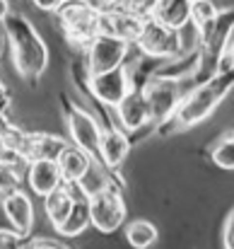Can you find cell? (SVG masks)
Segmentation results:
<instances>
[{"instance_id": "cell-1", "label": "cell", "mask_w": 234, "mask_h": 249, "mask_svg": "<svg viewBox=\"0 0 234 249\" xmlns=\"http://www.w3.org/2000/svg\"><path fill=\"white\" fill-rule=\"evenodd\" d=\"M234 89V66L215 71L208 80H203L201 85H196L193 89H188L179 107L174 109V114L157 126L159 133H181L188 131L193 126H198L201 121H205L222 102L225 97Z\"/></svg>"}, {"instance_id": "cell-30", "label": "cell", "mask_w": 234, "mask_h": 249, "mask_svg": "<svg viewBox=\"0 0 234 249\" xmlns=\"http://www.w3.org/2000/svg\"><path fill=\"white\" fill-rule=\"evenodd\" d=\"M99 2H101V7H104V5H114V2H118V0H99Z\"/></svg>"}, {"instance_id": "cell-26", "label": "cell", "mask_w": 234, "mask_h": 249, "mask_svg": "<svg viewBox=\"0 0 234 249\" xmlns=\"http://www.w3.org/2000/svg\"><path fill=\"white\" fill-rule=\"evenodd\" d=\"M230 66H234V32H232V36H230L227 49H225V56H222V61H220V71H222V68H230Z\"/></svg>"}, {"instance_id": "cell-3", "label": "cell", "mask_w": 234, "mask_h": 249, "mask_svg": "<svg viewBox=\"0 0 234 249\" xmlns=\"http://www.w3.org/2000/svg\"><path fill=\"white\" fill-rule=\"evenodd\" d=\"M53 15L73 46L84 49L99 34V7L92 0H63Z\"/></svg>"}, {"instance_id": "cell-7", "label": "cell", "mask_w": 234, "mask_h": 249, "mask_svg": "<svg viewBox=\"0 0 234 249\" xmlns=\"http://www.w3.org/2000/svg\"><path fill=\"white\" fill-rule=\"evenodd\" d=\"M143 92H145V99L150 104V114H152V124L155 126L164 124L174 114V109L179 107V102L184 97L181 80L164 78V75H150L143 83Z\"/></svg>"}, {"instance_id": "cell-27", "label": "cell", "mask_w": 234, "mask_h": 249, "mask_svg": "<svg viewBox=\"0 0 234 249\" xmlns=\"http://www.w3.org/2000/svg\"><path fill=\"white\" fill-rule=\"evenodd\" d=\"M29 247H32V249H39V247L66 249V245H63V242H58V240H32V242H29Z\"/></svg>"}, {"instance_id": "cell-12", "label": "cell", "mask_w": 234, "mask_h": 249, "mask_svg": "<svg viewBox=\"0 0 234 249\" xmlns=\"http://www.w3.org/2000/svg\"><path fill=\"white\" fill-rule=\"evenodd\" d=\"M131 153V138L128 131L118 128V126H106L101 128V138H99V160L109 167L111 172H116L123 165V160Z\"/></svg>"}, {"instance_id": "cell-14", "label": "cell", "mask_w": 234, "mask_h": 249, "mask_svg": "<svg viewBox=\"0 0 234 249\" xmlns=\"http://www.w3.org/2000/svg\"><path fill=\"white\" fill-rule=\"evenodd\" d=\"M27 181L36 196H46L63 184V174L56 160H32L27 162Z\"/></svg>"}, {"instance_id": "cell-18", "label": "cell", "mask_w": 234, "mask_h": 249, "mask_svg": "<svg viewBox=\"0 0 234 249\" xmlns=\"http://www.w3.org/2000/svg\"><path fill=\"white\" fill-rule=\"evenodd\" d=\"M89 225H92V215H89V198H87V196H82V198H75L73 211L68 213V218H66V223L58 228V232H61L63 237H78V235H82Z\"/></svg>"}, {"instance_id": "cell-25", "label": "cell", "mask_w": 234, "mask_h": 249, "mask_svg": "<svg viewBox=\"0 0 234 249\" xmlns=\"http://www.w3.org/2000/svg\"><path fill=\"white\" fill-rule=\"evenodd\" d=\"M222 245H225V249H234V208L230 211V215H227V220H225Z\"/></svg>"}, {"instance_id": "cell-23", "label": "cell", "mask_w": 234, "mask_h": 249, "mask_svg": "<svg viewBox=\"0 0 234 249\" xmlns=\"http://www.w3.org/2000/svg\"><path fill=\"white\" fill-rule=\"evenodd\" d=\"M19 245H24V235H19L17 230L0 228V249H15Z\"/></svg>"}, {"instance_id": "cell-9", "label": "cell", "mask_w": 234, "mask_h": 249, "mask_svg": "<svg viewBox=\"0 0 234 249\" xmlns=\"http://www.w3.org/2000/svg\"><path fill=\"white\" fill-rule=\"evenodd\" d=\"M133 87L135 85H133V78H131L126 66H118V68L106 71V73L87 75V89L106 107H116Z\"/></svg>"}, {"instance_id": "cell-8", "label": "cell", "mask_w": 234, "mask_h": 249, "mask_svg": "<svg viewBox=\"0 0 234 249\" xmlns=\"http://www.w3.org/2000/svg\"><path fill=\"white\" fill-rule=\"evenodd\" d=\"M143 24H145V17L128 10L121 0L114 5L99 7V34H109L128 44H135L143 32Z\"/></svg>"}, {"instance_id": "cell-20", "label": "cell", "mask_w": 234, "mask_h": 249, "mask_svg": "<svg viewBox=\"0 0 234 249\" xmlns=\"http://www.w3.org/2000/svg\"><path fill=\"white\" fill-rule=\"evenodd\" d=\"M126 240L135 249H148L157 242V228L148 220H133L126 228Z\"/></svg>"}, {"instance_id": "cell-11", "label": "cell", "mask_w": 234, "mask_h": 249, "mask_svg": "<svg viewBox=\"0 0 234 249\" xmlns=\"http://www.w3.org/2000/svg\"><path fill=\"white\" fill-rule=\"evenodd\" d=\"M114 109H116V116H118L121 128L128 131V133H138V131H143L145 126L152 124L150 104L145 99L143 87H133Z\"/></svg>"}, {"instance_id": "cell-24", "label": "cell", "mask_w": 234, "mask_h": 249, "mask_svg": "<svg viewBox=\"0 0 234 249\" xmlns=\"http://www.w3.org/2000/svg\"><path fill=\"white\" fill-rule=\"evenodd\" d=\"M121 2H123L128 10H133V12L143 15V17H150L159 0H121Z\"/></svg>"}, {"instance_id": "cell-22", "label": "cell", "mask_w": 234, "mask_h": 249, "mask_svg": "<svg viewBox=\"0 0 234 249\" xmlns=\"http://www.w3.org/2000/svg\"><path fill=\"white\" fill-rule=\"evenodd\" d=\"M17 186H19V172H17L15 167L0 162V191L7 194V191H12V189H17Z\"/></svg>"}, {"instance_id": "cell-16", "label": "cell", "mask_w": 234, "mask_h": 249, "mask_svg": "<svg viewBox=\"0 0 234 249\" xmlns=\"http://www.w3.org/2000/svg\"><path fill=\"white\" fill-rule=\"evenodd\" d=\"M73 203H75V196H73V189H70V184H61L58 189H53L51 194H46L44 196V208H46V218L51 220V225L58 230L63 223H66V218H68V213L73 211Z\"/></svg>"}, {"instance_id": "cell-21", "label": "cell", "mask_w": 234, "mask_h": 249, "mask_svg": "<svg viewBox=\"0 0 234 249\" xmlns=\"http://www.w3.org/2000/svg\"><path fill=\"white\" fill-rule=\"evenodd\" d=\"M210 158L220 169H234V133H227L215 143Z\"/></svg>"}, {"instance_id": "cell-5", "label": "cell", "mask_w": 234, "mask_h": 249, "mask_svg": "<svg viewBox=\"0 0 234 249\" xmlns=\"http://www.w3.org/2000/svg\"><path fill=\"white\" fill-rule=\"evenodd\" d=\"M89 198V215H92V228L99 230L101 235L116 232L123 220H126V201L121 196V189L111 181L109 186L99 189L97 194L87 196Z\"/></svg>"}, {"instance_id": "cell-13", "label": "cell", "mask_w": 234, "mask_h": 249, "mask_svg": "<svg viewBox=\"0 0 234 249\" xmlns=\"http://www.w3.org/2000/svg\"><path fill=\"white\" fill-rule=\"evenodd\" d=\"M2 208H5V215L7 220L12 223V228L19 232V235H29L32 228H34V208H32V198L19 191V189H12L2 196Z\"/></svg>"}, {"instance_id": "cell-19", "label": "cell", "mask_w": 234, "mask_h": 249, "mask_svg": "<svg viewBox=\"0 0 234 249\" xmlns=\"http://www.w3.org/2000/svg\"><path fill=\"white\" fill-rule=\"evenodd\" d=\"M217 15H220V10L215 7L213 0H191V24L198 29L201 36L213 27Z\"/></svg>"}, {"instance_id": "cell-17", "label": "cell", "mask_w": 234, "mask_h": 249, "mask_svg": "<svg viewBox=\"0 0 234 249\" xmlns=\"http://www.w3.org/2000/svg\"><path fill=\"white\" fill-rule=\"evenodd\" d=\"M150 17L171 29H184L191 24V0H159Z\"/></svg>"}, {"instance_id": "cell-6", "label": "cell", "mask_w": 234, "mask_h": 249, "mask_svg": "<svg viewBox=\"0 0 234 249\" xmlns=\"http://www.w3.org/2000/svg\"><path fill=\"white\" fill-rule=\"evenodd\" d=\"M131 51V44L109 34H97L87 46H84V58H87V75L106 73L126 63V56Z\"/></svg>"}, {"instance_id": "cell-4", "label": "cell", "mask_w": 234, "mask_h": 249, "mask_svg": "<svg viewBox=\"0 0 234 249\" xmlns=\"http://www.w3.org/2000/svg\"><path fill=\"white\" fill-rule=\"evenodd\" d=\"M135 46L140 49L143 56L159 58V61L176 58L186 51L181 29H171V27L157 22L155 17H145V24H143V32H140Z\"/></svg>"}, {"instance_id": "cell-29", "label": "cell", "mask_w": 234, "mask_h": 249, "mask_svg": "<svg viewBox=\"0 0 234 249\" xmlns=\"http://www.w3.org/2000/svg\"><path fill=\"white\" fill-rule=\"evenodd\" d=\"M10 12V2L7 0H0V22H2V17Z\"/></svg>"}, {"instance_id": "cell-10", "label": "cell", "mask_w": 234, "mask_h": 249, "mask_svg": "<svg viewBox=\"0 0 234 249\" xmlns=\"http://www.w3.org/2000/svg\"><path fill=\"white\" fill-rule=\"evenodd\" d=\"M66 124H68V133L70 141L82 148L84 153H89L92 158H99V138H101V126L99 121L82 107L68 104L66 111Z\"/></svg>"}, {"instance_id": "cell-2", "label": "cell", "mask_w": 234, "mask_h": 249, "mask_svg": "<svg viewBox=\"0 0 234 249\" xmlns=\"http://www.w3.org/2000/svg\"><path fill=\"white\" fill-rule=\"evenodd\" d=\"M2 29L10 41V53L17 73L27 80H39L49 68V46L36 32V27L22 12H7L2 17Z\"/></svg>"}, {"instance_id": "cell-28", "label": "cell", "mask_w": 234, "mask_h": 249, "mask_svg": "<svg viewBox=\"0 0 234 249\" xmlns=\"http://www.w3.org/2000/svg\"><path fill=\"white\" fill-rule=\"evenodd\" d=\"M61 2H63V0H34V5H36L39 10H44V12H56V10L61 7Z\"/></svg>"}, {"instance_id": "cell-15", "label": "cell", "mask_w": 234, "mask_h": 249, "mask_svg": "<svg viewBox=\"0 0 234 249\" xmlns=\"http://www.w3.org/2000/svg\"><path fill=\"white\" fill-rule=\"evenodd\" d=\"M92 160H94V158H92L89 153H84L82 148H78L75 143H68V145L61 150V155L56 158L58 169H61V174H63V181L70 184V186H75L80 179L84 177V172L89 169Z\"/></svg>"}]
</instances>
